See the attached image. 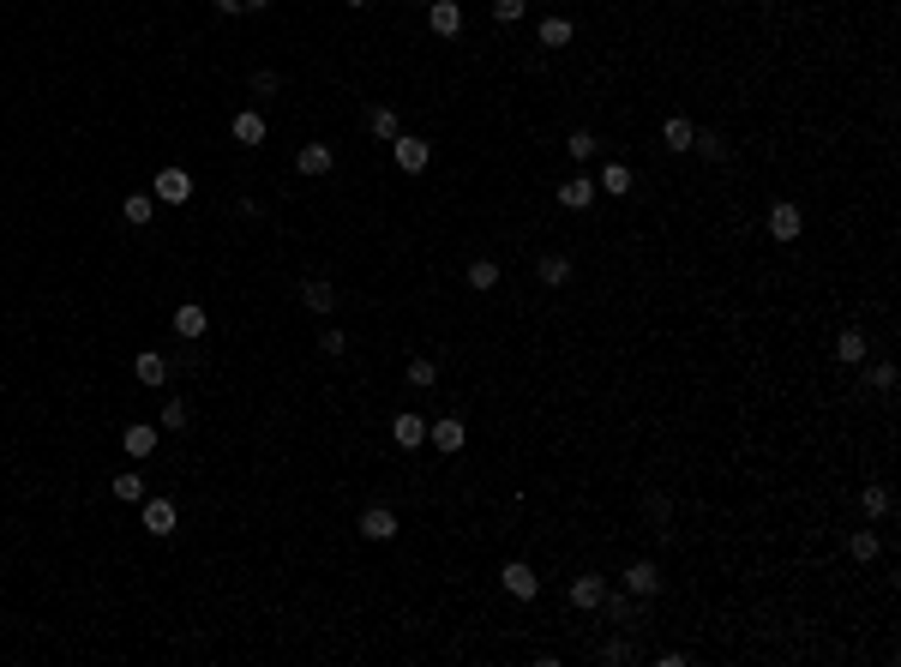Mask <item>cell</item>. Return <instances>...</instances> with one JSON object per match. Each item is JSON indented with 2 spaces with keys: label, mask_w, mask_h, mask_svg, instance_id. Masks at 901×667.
<instances>
[{
  "label": "cell",
  "mask_w": 901,
  "mask_h": 667,
  "mask_svg": "<svg viewBox=\"0 0 901 667\" xmlns=\"http://www.w3.org/2000/svg\"><path fill=\"white\" fill-rule=\"evenodd\" d=\"M391 151H397V169H403V175H420V169L433 162V144L415 139V133H397V139H391Z\"/></svg>",
  "instance_id": "obj_1"
},
{
  "label": "cell",
  "mask_w": 901,
  "mask_h": 667,
  "mask_svg": "<svg viewBox=\"0 0 901 667\" xmlns=\"http://www.w3.org/2000/svg\"><path fill=\"white\" fill-rule=\"evenodd\" d=\"M151 199L157 204H186L193 199V175H186V169H162L157 186H151Z\"/></svg>",
  "instance_id": "obj_2"
},
{
  "label": "cell",
  "mask_w": 901,
  "mask_h": 667,
  "mask_svg": "<svg viewBox=\"0 0 901 667\" xmlns=\"http://www.w3.org/2000/svg\"><path fill=\"white\" fill-rule=\"evenodd\" d=\"M655 589H661V566H655V559H631V566H625V595L649 602Z\"/></svg>",
  "instance_id": "obj_3"
},
{
  "label": "cell",
  "mask_w": 901,
  "mask_h": 667,
  "mask_svg": "<svg viewBox=\"0 0 901 667\" xmlns=\"http://www.w3.org/2000/svg\"><path fill=\"white\" fill-rule=\"evenodd\" d=\"M499 584H505V595H517V602H535V595H541V577L523 566V559H511V566L499 571Z\"/></svg>",
  "instance_id": "obj_4"
},
{
  "label": "cell",
  "mask_w": 901,
  "mask_h": 667,
  "mask_svg": "<svg viewBox=\"0 0 901 667\" xmlns=\"http://www.w3.org/2000/svg\"><path fill=\"white\" fill-rule=\"evenodd\" d=\"M355 529L367 535V541H391V535H397V511H391V506H367Z\"/></svg>",
  "instance_id": "obj_5"
},
{
  "label": "cell",
  "mask_w": 901,
  "mask_h": 667,
  "mask_svg": "<svg viewBox=\"0 0 901 667\" xmlns=\"http://www.w3.org/2000/svg\"><path fill=\"white\" fill-rule=\"evenodd\" d=\"M391 439H397L403 451H420V445H427V421H420L415 409H403V415H391Z\"/></svg>",
  "instance_id": "obj_6"
},
{
  "label": "cell",
  "mask_w": 901,
  "mask_h": 667,
  "mask_svg": "<svg viewBox=\"0 0 901 667\" xmlns=\"http://www.w3.org/2000/svg\"><path fill=\"white\" fill-rule=\"evenodd\" d=\"M427 439H433V451H463L469 427H463L457 415H439V421H427Z\"/></svg>",
  "instance_id": "obj_7"
},
{
  "label": "cell",
  "mask_w": 901,
  "mask_h": 667,
  "mask_svg": "<svg viewBox=\"0 0 901 667\" xmlns=\"http://www.w3.org/2000/svg\"><path fill=\"white\" fill-rule=\"evenodd\" d=\"M565 595H571V607H577V613H589V607H601V595H607V577L583 571V577H571V589H565Z\"/></svg>",
  "instance_id": "obj_8"
},
{
  "label": "cell",
  "mask_w": 901,
  "mask_h": 667,
  "mask_svg": "<svg viewBox=\"0 0 901 667\" xmlns=\"http://www.w3.org/2000/svg\"><path fill=\"white\" fill-rule=\"evenodd\" d=\"M175 524H180V511H175V499H144V529L151 535H175Z\"/></svg>",
  "instance_id": "obj_9"
},
{
  "label": "cell",
  "mask_w": 901,
  "mask_h": 667,
  "mask_svg": "<svg viewBox=\"0 0 901 667\" xmlns=\"http://www.w3.org/2000/svg\"><path fill=\"white\" fill-rule=\"evenodd\" d=\"M800 229H805L800 204H769V235L775 241H800Z\"/></svg>",
  "instance_id": "obj_10"
},
{
  "label": "cell",
  "mask_w": 901,
  "mask_h": 667,
  "mask_svg": "<svg viewBox=\"0 0 901 667\" xmlns=\"http://www.w3.org/2000/svg\"><path fill=\"white\" fill-rule=\"evenodd\" d=\"M595 199H601V186L589 181V175H571V181L559 186V204H565V211H589Z\"/></svg>",
  "instance_id": "obj_11"
},
{
  "label": "cell",
  "mask_w": 901,
  "mask_h": 667,
  "mask_svg": "<svg viewBox=\"0 0 901 667\" xmlns=\"http://www.w3.org/2000/svg\"><path fill=\"white\" fill-rule=\"evenodd\" d=\"M427 24H433V37H457L463 30L457 0H427Z\"/></svg>",
  "instance_id": "obj_12"
},
{
  "label": "cell",
  "mask_w": 901,
  "mask_h": 667,
  "mask_svg": "<svg viewBox=\"0 0 901 667\" xmlns=\"http://www.w3.org/2000/svg\"><path fill=\"white\" fill-rule=\"evenodd\" d=\"M860 511H865V524H878V517H889L896 511V493L883 481H865V493H860Z\"/></svg>",
  "instance_id": "obj_13"
},
{
  "label": "cell",
  "mask_w": 901,
  "mask_h": 667,
  "mask_svg": "<svg viewBox=\"0 0 901 667\" xmlns=\"http://www.w3.org/2000/svg\"><path fill=\"white\" fill-rule=\"evenodd\" d=\"M295 169L300 175H331V169H337V151H331V144H300Z\"/></svg>",
  "instance_id": "obj_14"
},
{
  "label": "cell",
  "mask_w": 901,
  "mask_h": 667,
  "mask_svg": "<svg viewBox=\"0 0 901 667\" xmlns=\"http://www.w3.org/2000/svg\"><path fill=\"white\" fill-rule=\"evenodd\" d=\"M133 373H139V385H169V355L139 349V355H133Z\"/></svg>",
  "instance_id": "obj_15"
},
{
  "label": "cell",
  "mask_w": 901,
  "mask_h": 667,
  "mask_svg": "<svg viewBox=\"0 0 901 667\" xmlns=\"http://www.w3.org/2000/svg\"><path fill=\"white\" fill-rule=\"evenodd\" d=\"M300 301L313 307V313H337V283H325V277H307V283H300Z\"/></svg>",
  "instance_id": "obj_16"
},
{
  "label": "cell",
  "mask_w": 901,
  "mask_h": 667,
  "mask_svg": "<svg viewBox=\"0 0 901 667\" xmlns=\"http://www.w3.org/2000/svg\"><path fill=\"white\" fill-rule=\"evenodd\" d=\"M229 133H235V144H264V115L259 108H240L235 121H229Z\"/></svg>",
  "instance_id": "obj_17"
},
{
  "label": "cell",
  "mask_w": 901,
  "mask_h": 667,
  "mask_svg": "<svg viewBox=\"0 0 901 667\" xmlns=\"http://www.w3.org/2000/svg\"><path fill=\"white\" fill-rule=\"evenodd\" d=\"M691 139H697V126L685 121V115H667V121H661V144H667V151H691Z\"/></svg>",
  "instance_id": "obj_18"
},
{
  "label": "cell",
  "mask_w": 901,
  "mask_h": 667,
  "mask_svg": "<svg viewBox=\"0 0 901 667\" xmlns=\"http://www.w3.org/2000/svg\"><path fill=\"white\" fill-rule=\"evenodd\" d=\"M204 325H211V319H204V307H199V301L175 307V337H186V343H193V337H204Z\"/></svg>",
  "instance_id": "obj_19"
},
{
  "label": "cell",
  "mask_w": 901,
  "mask_h": 667,
  "mask_svg": "<svg viewBox=\"0 0 901 667\" xmlns=\"http://www.w3.org/2000/svg\"><path fill=\"white\" fill-rule=\"evenodd\" d=\"M120 445H126V457H151V451H157V427L133 421L126 433H120Z\"/></svg>",
  "instance_id": "obj_20"
},
{
  "label": "cell",
  "mask_w": 901,
  "mask_h": 667,
  "mask_svg": "<svg viewBox=\"0 0 901 667\" xmlns=\"http://www.w3.org/2000/svg\"><path fill=\"white\" fill-rule=\"evenodd\" d=\"M535 277L547 289H559V283H571V259L565 253H541V264H535Z\"/></svg>",
  "instance_id": "obj_21"
},
{
  "label": "cell",
  "mask_w": 901,
  "mask_h": 667,
  "mask_svg": "<svg viewBox=\"0 0 901 667\" xmlns=\"http://www.w3.org/2000/svg\"><path fill=\"white\" fill-rule=\"evenodd\" d=\"M836 361H847V367L865 361V331H860V325H847V331L836 337Z\"/></svg>",
  "instance_id": "obj_22"
},
{
  "label": "cell",
  "mask_w": 901,
  "mask_h": 667,
  "mask_svg": "<svg viewBox=\"0 0 901 667\" xmlns=\"http://www.w3.org/2000/svg\"><path fill=\"white\" fill-rule=\"evenodd\" d=\"M601 607H607V619H613V626H637V619H643V607L625 602V595H613V589L601 595Z\"/></svg>",
  "instance_id": "obj_23"
},
{
  "label": "cell",
  "mask_w": 901,
  "mask_h": 667,
  "mask_svg": "<svg viewBox=\"0 0 901 667\" xmlns=\"http://www.w3.org/2000/svg\"><path fill=\"white\" fill-rule=\"evenodd\" d=\"M120 217H126V222H139V229H144V222L157 217V199H151V193H126V199H120Z\"/></svg>",
  "instance_id": "obj_24"
},
{
  "label": "cell",
  "mask_w": 901,
  "mask_h": 667,
  "mask_svg": "<svg viewBox=\"0 0 901 667\" xmlns=\"http://www.w3.org/2000/svg\"><path fill=\"white\" fill-rule=\"evenodd\" d=\"M878 547H883V535H878V529H853V541H847V553H853L860 566H871V559H878Z\"/></svg>",
  "instance_id": "obj_25"
},
{
  "label": "cell",
  "mask_w": 901,
  "mask_h": 667,
  "mask_svg": "<svg viewBox=\"0 0 901 667\" xmlns=\"http://www.w3.org/2000/svg\"><path fill=\"white\" fill-rule=\"evenodd\" d=\"M595 186H601V193H619V199H625V193H631V169H625V162H607Z\"/></svg>",
  "instance_id": "obj_26"
},
{
  "label": "cell",
  "mask_w": 901,
  "mask_h": 667,
  "mask_svg": "<svg viewBox=\"0 0 901 667\" xmlns=\"http://www.w3.org/2000/svg\"><path fill=\"white\" fill-rule=\"evenodd\" d=\"M691 151H697L703 162H727V139H721V133H697V139H691Z\"/></svg>",
  "instance_id": "obj_27"
},
{
  "label": "cell",
  "mask_w": 901,
  "mask_h": 667,
  "mask_svg": "<svg viewBox=\"0 0 901 667\" xmlns=\"http://www.w3.org/2000/svg\"><path fill=\"white\" fill-rule=\"evenodd\" d=\"M367 126H373V133H379V139H397V133H403V121H397V108H385V102H379V108H373V115H367Z\"/></svg>",
  "instance_id": "obj_28"
},
{
  "label": "cell",
  "mask_w": 901,
  "mask_h": 667,
  "mask_svg": "<svg viewBox=\"0 0 901 667\" xmlns=\"http://www.w3.org/2000/svg\"><path fill=\"white\" fill-rule=\"evenodd\" d=\"M469 289H499V264L493 259H469Z\"/></svg>",
  "instance_id": "obj_29"
},
{
  "label": "cell",
  "mask_w": 901,
  "mask_h": 667,
  "mask_svg": "<svg viewBox=\"0 0 901 667\" xmlns=\"http://www.w3.org/2000/svg\"><path fill=\"white\" fill-rule=\"evenodd\" d=\"M571 42V19H541V48H565Z\"/></svg>",
  "instance_id": "obj_30"
},
{
  "label": "cell",
  "mask_w": 901,
  "mask_h": 667,
  "mask_svg": "<svg viewBox=\"0 0 901 667\" xmlns=\"http://www.w3.org/2000/svg\"><path fill=\"white\" fill-rule=\"evenodd\" d=\"M565 151H571V162H589V157L601 151V144H595V133H583V126H577V133L565 139Z\"/></svg>",
  "instance_id": "obj_31"
},
{
  "label": "cell",
  "mask_w": 901,
  "mask_h": 667,
  "mask_svg": "<svg viewBox=\"0 0 901 667\" xmlns=\"http://www.w3.org/2000/svg\"><path fill=\"white\" fill-rule=\"evenodd\" d=\"M115 499H126V506H139V499H144V481L133 475V469H126V475H115Z\"/></svg>",
  "instance_id": "obj_32"
},
{
  "label": "cell",
  "mask_w": 901,
  "mask_h": 667,
  "mask_svg": "<svg viewBox=\"0 0 901 667\" xmlns=\"http://www.w3.org/2000/svg\"><path fill=\"white\" fill-rule=\"evenodd\" d=\"M865 385H871V391H883V397H889V391H896V361H878V367H871V373H865Z\"/></svg>",
  "instance_id": "obj_33"
},
{
  "label": "cell",
  "mask_w": 901,
  "mask_h": 667,
  "mask_svg": "<svg viewBox=\"0 0 901 667\" xmlns=\"http://www.w3.org/2000/svg\"><path fill=\"white\" fill-rule=\"evenodd\" d=\"M409 385H439V367L427 361V355H415V361H409Z\"/></svg>",
  "instance_id": "obj_34"
},
{
  "label": "cell",
  "mask_w": 901,
  "mask_h": 667,
  "mask_svg": "<svg viewBox=\"0 0 901 667\" xmlns=\"http://www.w3.org/2000/svg\"><path fill=\"white\" fill-rule=\"evenodd\" d=\"M277 91H282V79L271 66H259V73H253V97H277Z\"/></svg>",
  "instance_id": "obj_35"
},
{
  "label": "cell",
  "mask_w": 901,
  "mask_h": 667,
  "mask_svg": "<svg viewBox=\"0 0 901 667\" xmlns=\"http://www.w3.org/2000/svg\"><path fill=\"white\" fill-rule=\"evenodd\" d=\"M601 662H631V644H625V637H607V644H601Z\"/></svg>",
  "instance_id": "obj_36"
},
{
  "label": "cell",
  "mask_w": 901,
  "mask_h": 667,
  "mask_svg": "<svg viewBox=\"0 0 901 667\" xmlns=\"http://www.w3.org/2000/svg\"><path fill=\"white\" fill-rule=\"evenodd\" d=\"M493 19H499V24H517V19H523V0H493Z\"/></svg>",
  "instance_id": "obj_37"
},
{
  "label": "cell",
  "mask_w": 901,
  "mask_h": 667,
  "mask_svg": "<svg viewBox=\"0 0 901 667\" xmlns=\"http://www.w3.org/2000/svg\"><path fill=\"white\" fill-rule=\"evenodd\" d=\"M162 427H186V403H180V397L162 403Z\"/></svg>",
  "instance_id": "obj_38"
},
{
  "label": "cell",
  "mask_w": 901,
  "mask_h": 667,
  "mask_svg": "<svg viewBox=\"0 0 901 667\" xmlns=\"http://www.w3.org/2000/svg\"><path fill=\"white\" fill-rule=\"evenodd\" d=\"M319 349H325V355H342V349H349V337H342V331H325Z\"/></svg>",
  "instance_id": "obj_39"
},
{
  "label": "cell",
  "mask_w": 901,
  "mask_h": 667,
  "mask_svg": "<svg viewBox=\"0 0 901 667\" xmlns=\"http://www.w3.org/2000/svg\"><path fill=\"white\" fill-rule=\"evenodd\" d=\"M649 517H655V524H667V517H673V506H667L661 493H649Z\"/></svg>",
  "instance_id": "obj_40"
},
{
  "label": "cell",
  "mask_w": 901,
  "mask_h": 667,
  "mask_svg": "<svg viewBox=\"0 0 901 667\" xmlns=\"http://www.w3.org/2000/svg\"><path fill=\"white\" fill-rule=\"evenodd\" d=\"M211 6H217L222 19H235V13H247V6H240V0H211Z\"/></svg>",
  "instance_id": "obj_41"
},
{
  "label": "cell",
  "mask_w": 901,
  "mask_h": 667,
  "mask_svg": "<svg viewBox=\"0 0 901 667\" xmlns=\"http://www.w3.org/2000/svg\"><path fill=\"white\" fill-rule=\"evenodd\" d=\"M240 6H247V13H264V6H277V0H240Z\"/></svg>",
  "instance_id": "obj_42"
},
{
  "label": "cell",
  "mask_w": 901,
  "mask_h": 667,
  "mask_svg": "<svg viewBox=\"0 0 901 667\" xmlns=\"http://www.w3.org/2000/svg\"><path fill=\"white\" fill-rule=\"evenodd\" d=\"M342 6H367V0H342Z\"/></svg>",
  "instance_id": "obj_43"
}]
</instances>
